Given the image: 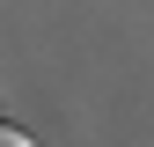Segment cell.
I'll return each instance as SVG.
<instances>
[{"label":"cell","mask_w":154,"mask_h":147,"mask_svg":"<svg viewBox=\"0 0 154 147\" xmlns=\"http://www.w3.org/2000/svg\"><path fill=\"white\" fill-rule=\"evenodd\" d=\"M0 147H37V140L22 133V125H0Z\"/></svg>","instance_id":"1"}]
</instances>
